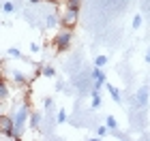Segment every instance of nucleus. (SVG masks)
<instances>
[{"instance_id":"412c9836","label":"nucleus","mask_w":150,"mask_h":141,"mask_svg":"<svg viewBox=\"0 0 150 141\" xmlns=\"http://www.w3.org/2000/svg\"><path fill=\"white\" fill-rule=\"evenodd\" d=\"M6 53H9L11 58H22V51H19L17 47H9V49H6Z\"/></svg>"},{"instance_id":"1a4fd4ad","label":"nucleus","mask_w":150,"mask_h":141,"mask_svg":"<svg viewBox=\"0 0 150 141\" xmlns=\"http://www.w3.org/2000/svg\"><path fill=\"white\" fill-rule=\"evenodd\" d=\"M9 96H11V88H9V83H6V79L0 77V100L4 103Z\"/></svg>"},{"instance_id":"2eb2a0df","label":"nucleus","mask_w":150,"mask_h":141,"mask_svg":"<svg viewBox=\"0 0 150 141\" xmlns=\"http://www.w3.org/2000/svg\"><path fill=\"white\" fill-rule=\"evenodd\" d=\"M67 120H69L67 111H64V109H58V113H56V124H64Z\"/></svg>"},{"instance_id":"dca6fc26","label":"nucleus","mask_w":150,"mask_h":141,"mask_svg":"<svg viewBox=\"0 0 150 141\" xmlns=\"http://www.w3.org/2000/svg\"><path fill=\"white\" fill-rule=\"evenodd\" d=\"M107 62H110V60H107V56H103V53L94 58V66H99V69H103V66H105Z\"/></svg>"},{"instance_id":"b1692460","label":"nucleus","mask_w":150,"mask_h":141,"mask_svg":"<svg viewBox=\"0 0 150 141\" xmlns=\"http://www.w3.org/2000/svg\"><path fill=\"white\" fill-rule=\"evenodd\" d=\"M30 51H32V53H39V51H41V45H39V43H30Z\"/></svg>"},{"instance_id":"9d476101","label":"nucleus","mask_w":150,"mask_h":141,"mask_svg":"<svg viewBox=\"0 0 150 141\" xmlns=\"http://www.w3.org/2000/svg\"><path fill=\"white\" fill-rule=\"evenodd\" d=\"M101 103H103V100H101V92L99 90H92L90 92V109H99Z\"/></svg>"},{"instance_id":"f257e3e1","label":"nucleus","mask_w":150,"mask_h":141,"mask_svg":"<svg viewBox=\"0 0 150 141\" xmlns=\"http://www.w3.org/2000/svg\"><path fill=\"white\" fill-rule=\"evenodd\" d=\"M52 47L58 53H64L73 47V28H60L52 39Z\"/></svg>"},{"instance_id":"f3484780","label":"nucleus","mask_w":150,"mask_h":141,"mask_svg":"<svg viewBox=\"0 0 150 141\" xmlns=\"http://www.w3.org/2000/svg\"><path fill=\"white\" fill-rule=\"evenodd\" d=\"M142 22H144V19H142V15H133L131 28H133V30H139V28H142Z\"/></svg>"},{"instance_id":"6e6552de","label":"nucleus","mask_w":150,"mask_h":141,"mask_svg":"<svg viewBox=\"0 0 150 141\" xmlns=\"http://www.w3.org/2000/svg\"><path fill=\"white\" fill-rule=\"evenodd\" d=\"M105 88H107V92H110V96H112V100H114V103H122V94H120V90L118 88H116V86H112V83H107L105 81Z\"/></svg>"},{"instance_id":"5701e85b","label":"nucleus","mask_w":150,"mask_h":141,"mask_svg":"<svg viewBox=\"0 0 150 141\" xmlns=\"http://www.w3.org/2000/svg\"><path fill=\"white\" fill-rule=\"evenodd\" d=\"M43 109H45V111H52V109H54V98H45V100H43Z\"/></svg>"},{"instance_id":"cd10ccee","label":"nucleus","mask_w":150,"mask_h":141,"mask_svg":"<svg viewBox=\"0 0 150 141\" xmlns=\"http://www.w3.org/2000/svg\"><path fill=\"white\" fill-rule=\"evenodd\" d=\"M30 2H32V4H37V2H39V0H30Z\"/></svg>"},{"instance_id":"4be33fe9","label":"nucleus","mask_w":150,"mask_h":141,"mask_svg":"<svg viewBox=\"0 0 150 141\" xmlns=\"http://www.w3.org/2000/svg\"><path fill=\"white\" fill-rule=\"evenodd\" d=\"M107 133H110V130H107V126L103 124V126H99V128H97V137L103 139V137H107Z\"/></svg>"},{"instance_id":"bb28decb","label":"nucleus","mask_w":150,"mask_h":141,"mask_svg":"<svg viewBox=\"0 0 150 141\" xmlns=\"http://www.w3.org/2000/svg\"><path fill=\"white\" fill-rule=\"evenodd\" d=\"M0 113H2V100H0Z\"/></svg>"},{"instance_id":"aec40b11","label":"nucleus","mask_w":150,"mask_h":141,"mask_svg":"<svg viewBox=\"0 0 150 141\" xmlns=\"http://www.w3.org/2000/svg\"><path fill=\"white\" fill-rule=\"evenodd\" d=\"M81 6V0H67V9H77L79 11Z\"/></svg>"},{"instance_id":"423d86ee","label":"nucleus","mask_w":150,"mask_h":141,"mask_svg":"<svg viewBox=\"0 0 150 141\" xmlns=\"http://www.w3.org/2000/svg\"><path fill=\"white\" fill-rule=\"evenodd\" d=\"M148 100H150V88L148 86H142V88L135 92V107H137V109H144V107L148 105Z\"/></svg>"},{"instance_id":"ddd939ff","label":"nucleus","mask_w":150,"mask_h":141,"mask_svg":"<svg viewBox=\"0 0 150 141\" xmlns=\"http://www.w3.org/2000/svg\"><path fill=\"white\" fill-rule=\"evenodd\" d=\"M105 126H107V130H116L118 128V120H116L114 116H107L105 118Z\"/></svg>"},{"instance_id":"20e7f679","label":"nucleus","mask_w":150,"mask_h":141,"mask_svg":"<svg viewBox=\"0 0 150 141\" xmlns=\"http://www.w3.org/2000/svg\"><path fill=\"white\" fill-rule=\"evenodd\" d=\"M77 19H79L77 9H64V13L60 15V24H62L64 28H73V26L77 24Z\"/></svg>"},{"instance_id":"6ab92c4d","label":"nucleus","mask_w":150,"mask_h":141,"mask_svg":"<svg viewBox=\"0 0 150 141\" xmlns=\"http://www.w3.org/2000/svg\"><path fill=\"white\" fill-rule=\"evenodd\" d=\"M13 11H15V4L13 2H9V0L2 2V13H13Z\"/></svg>"},{"instance_id":"f03ea898","label":"nucleus","mask_w":150,"mask_h":141,"mask_svg":"<svg viewBox=\"0 0 150 141\" xmlns=\"http://www.w3.org/2000/svg\"><path fill=\"white\" fill-rule=\"evenodd\" d=\"M28 116H30V109H28V105H19L17 107V111L13 113V124H15V133H17V137H22V133L26 130V126H28Z\"/></svg>"},{"instance_id":"39448f33","label":"nucleus","mask_w":150,"mask_h":141,"mask_svg":"<svg viewBox=\"0 0 150 141\" xmlns=\"http://www.w3.org/2000/svg\"><path fill=\"white\" fill-rule=\"evenodd\" d=\"M90 79H92V83H94V88H92V90H99V92H101V88H105L107 77H105L103 69H99V66H92V71H90Z\"/></svg>"},{"instance_id":"7ed1b4c3","label":"nucleus","mask_w":150,"mask_h":141,"mask_svg":"<svg viewBox=\"0 0 150 141\" xmlns=\"http://www.w3.org/2000/svg\"><path fill=\"white\" fill-rule=\"evenodd\" d=\"M0 135L6 139H19L15 133V124H13V116H4L0 113Z\"/></svg>"},{"instance_id":"a211bd4d","label":"nucleus","mask_w":150,"mask_h":141,"mask_svg":"<svg viewBox=\"0 0 150 141\" xmlns=\"http://www.w3.org/2000/svg\"><path fill=\"white\" fill-rule=\"evenodd\" d=\"M112 133H114V137H116V139H120V141H125V139L129 141V139H131V135H129V133H122V130H118V128L112 130Z\"/></svg>"},{"instance_id":"a878e982","label":"nucleus","mask_w":150,"mask_h":141,"mask_svg":"<svg viewBox=\"0 0 150 141\" xmlns=\"http://www.w3.org/2000/svg\"><path fill=\"white\" fill-rule=\"evenodd\" d=\"M144 60H146V62H148V64H150V49H148V51H146V53H144Z\"/></svg>"},{"instance_id":"4468645a","label":"nucleus","mask_w":150,"mask_h":141,"mask_svg":"<svg viewBox=\"0 0 150 141\" xmlns=\"http://www.w3.org/2000/svg\"><path fill=\"white\" fill-rule=\"evenodd\" d=\"M58 22H60V17L52 13V15H47V19H45V26L47 28H54V26H58Z\"/></svg>"},{"instance_id":"0eeeda50","label":"nucleus","mask_w":150,"mask_h":141,"mask_svg":"<svg viewBox=\"0 0 150 141\" xmlns=\"http://www.w3.org/2000/svg\"><path fill=\"white\" fill-rule=\"evenodd\" d=\"M41 124H43V113H41V111H30V116H28V128L30 130H41Z\"/></svg>"},{"instance_id":"9b49d317","label":"nucleus","mask_w":150,"mask_h":141,"mask_svg":"<svg viewBox=\"0 0 150 141\" xmlns=\"http://www.w3.org/2000/svg\"><path fill=\"white\" fill-rule=\"evenodd\" d=\"M13 81H15L17 86H24L26 83V75L22 71H13Z\"/></svg>"},{"instance_id":"393cba45","label":"nucleus","mask_w":150,"mask_h":141,"mask_svg":"<svg viewBox=\"0 0 150 141\" xmlns=\"http://www.w3.org/2000/svg\"><path fill=\"white\" fill-rule=\"evenodd\" d=\"M56 90L62 92V90H64V81H58V83H56Z\"/></svg>"},{"instance_id":"f8f14e48","label":"nucleus","mask_w":150,"mask_h":141,"mask_svg":"<svg viewBox=\"0 0 150 141\" xmlns=\"http://www.w3.org/2000/svg\"><path fill=\"white\" fill-rule=\"evenodd\" d=\"M41 73H43V77H50V79L56 77V69H54V66H50V64H45L43 69H41Z\"/></svg>"}]
</instances>
